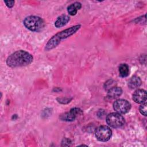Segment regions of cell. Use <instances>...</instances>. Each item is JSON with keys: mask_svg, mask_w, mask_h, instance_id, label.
<instances>
[{"mask_svg": "<svg viewBox=\"0 0 147 147\" xmlns=\"http://www.w3.org/2000/svg\"><path fill=\"white\" fill-rule=\"evenodd\" d=\"M33 59L30 53L24 50H19L11 54L7 58L6 63L7 66L11 68L25 67L31 64Z\"/></svg>", "mask_w": 147, "mask_h": 147, "instance_id": "1", "label": "cell"}, {"mask_svg": "<svg viewBox=\"0 0 147 147\" xmlns=\"http://www.w3.org/2000/svg\"><path fill=\"white\" fill-rule=\"evenodd\" d=\"M80 28V25H76L56 33L48 40L45 45V50L49 51L54 49L60 44L62 40H65L76 33Z\"/></svg>", "mask_w": 147, "mask_h": 147, "instance_id": "2", "label": "cell"}, {"mask_svg": "<svg viewBox=\"0 0 147 147\" xmlns=\"http://www.w3.org/2000/svg\"><path fill=\"white\" fill-rule=\"evenodd\" d=\"M23 24L29 30L32 32H40L45 26V22L42 18L35 16H30L26 17Z\"/></svg>", "mask_w": 147, "mask_h": 147, "instance_id": "3", "label": "cell"}, {"mask_svg": "<svg viewBox=\"0 0 147 147\" xmlns=\"http://www.w3.org/2000/svg\"><path fill=\"white\" fill-rule=\"evenodd\" d=\"M108 125L113 128H119L125 123L123 117L118 113H111L109 114L106 119Z\"/></svg>", "mask_w": 147, "mask_h": 147, "instance_id": "4", "label": "cell"}, {"mask_svg": "<svg viewBox=\"0 0 147 147\" xmlns=\"http://www.w3.org/2000/svg\"><path fill=\"white\" fill-rule=\"evenodd\" d=\"M95 136L98 141L106 142L111 138L112 136V130L107 126H100L95 130Z\"/></svg>", "mask_w": 147, "mask_h": 147, "instance_id": "5", "label": "cell"}, {"mask_svg": "<svg viewBox=\"0 0 147 147\" xmlns=\"http://www.w3.org/2000/svg\"><path fill=\"white\" fill-rule=\"evenodd\" d=\"M113 109L119 114H126L131 109V104L126 99H119L114 102Z\"/></svg>", "mask_w": 147, "mask_h": 147, "instance_id": "6", "label": "cell"}, {"mask_svg": "<svg viewBox=\"0 0 147 147\" xmlns=\"http://www.w3.org/2000/svg\"><path fill=\"white\" fill-rule=\"evenodd\" d=\"M82 114V111L79 108H72L69 111L64 113L61 114L59 118L61 120L67 122H71L74 121L78 115H81Z\"/></svg>", "mask_w": 147, "mask_h": 147, "instance_id": "7", "label": "cell"}, {"mask_svg": "<svg viewBox=\"0 0 147 147\" xmlns=\"http://www.w3.org/2000/svg\"><path fill=\"white\" fill-rule=\"evenodd\" d=\"M146 91L143 89L135 91L133 94L132 99L137 103H143L146 100Z\"/></svg>", "mask_w": 147, "mask_h": 147, "instance_id": "8", "label": "cell"}, {"mask_svg": "<svg viewBox=\"0 0 147 147\" xmlns=\"http://www.w3.org/2000/svg\"><path fill=\"white\" fill-rule=\"evenodd\" d=\"M122 94V90L119 87H114L109 90L107 94V98L109 99H115Z\"/></svg>", "mask_w": 147, "mask_h": 147, "instance_id": "9", "label": "cell"}, {"mask_svg": "<svg viewBox=\"0 0 147 147\" xmlns=\"http://www.w3.org/2000/svg\"><path fill=\"white\" fill-rule=\"evenodd\" d=\"M70 20V18L67 15H61L59 16L56 21L55 22V26L57 28H61L65 26Z\"/></svg>", "mask_w": 147, "mask_h": 147, "instance_id": "10", "label": "cell"}, {"mask_svg": "<svg viewBox=\"0 0 147 147\" xmlns=\"http://www.w3.org/2000/svg\"><path fill=\"white\" fill-rule=\"evenodd\" d=\"M142 84L141 79L137 76H134L131 77L128 82V86L131 89H136L138 88Z\"/></svg>", "mask_w": 147, "mask_h": 147, "instance_id": "11", "label": "cell"}, {"mask_svg": "<svg viewBox=\"0 0 147 147\" xmlns=\"http://www.w3.org/2000/svg\"><path fill=\"white\" fill-rule=\"evenodd\" d=\"M82 4L79 2H75L67 7V11L69 15L75 16L78 10H80Z\"/></svg>", "mask_w": 147, "mask_h": 147, "instance_id": "12", "label": "cell"}, {"mask_svg": "<svg viewBox=\"0 0 147 147\" xmlns=\"http://www.w3.org/2000/svg\"><path fill=\"white\" fill-rule=\"evenodd\" d=\"M119 75L122 78L127 77L129 74V68L126 64H121L119 67Z\"/></svg>", "mask_w": 147, "mask_h": 147, "instance_id": "13", "label": "cell"}, {"mask_svg": "<svg viewBox=\"0 0 147 147\" xmlns=\"http://www.w3.org/2000/svg\"><path fill=\"white\" fill-rule=\"evenodd\" d=\"M146 103L144 102L143 103H142V105L140 106V108H139V110H140V112L141 114L144 115V116H146Z\"/></svg>", "mask_w": 147, "mask_h": 147, "instance_id": "14", "label": "cell"}, {"mask_svg": "<svg viewBox=\"0 0 147 147\" xmlns=\"http://www.w3.org/2000/svg\"><path fill=\"white\" fill-rule=\"evenodd\" d=\"M4 2L6 4V5L9 8L12 7L14 6V1H5Z\"/></svg>", "mask_w": 147, "mask_h": 147, "instance_id": "15", "label": "cell"}]
</instances>
